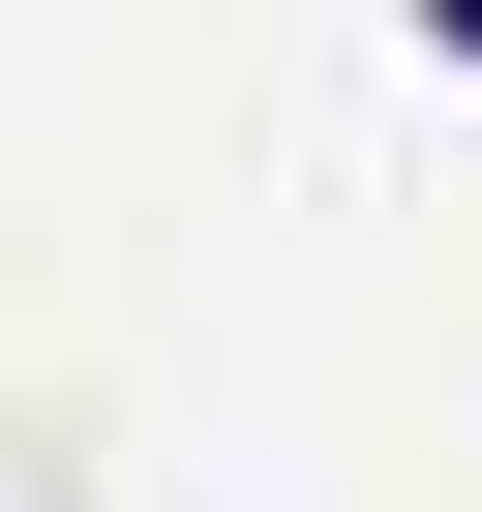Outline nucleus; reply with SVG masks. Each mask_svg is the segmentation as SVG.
Segmentation results:
<instances>
[{"label":"nucleus","instance_id":"1","mask_svg":"<svg viewBox=\"0 0 482 512\" xmlns=\"http://www.w3.org/2000/svg\"><path fill=\"white\" fill-rule=\"evenodd\" d=\"M452 61H482V0H452Z\"/></svg>","mask_w":482,"mask_h":512}]
</instances>
